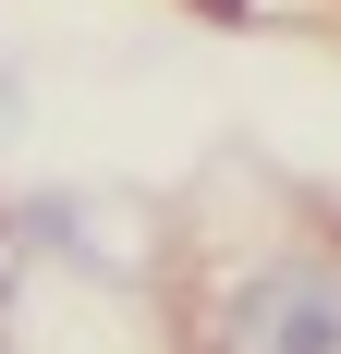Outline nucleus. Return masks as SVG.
<instances>
[{
  "label": "nucleus",
  "mask_w": 341,
  "mask_h": 354,
  "mask_svg": "<svg viewBox=\"0 0 341 354\" xmlns=\"http://www.w3.org/2000/svg\"><path fill=\"white\" fill-rule=\"evenodd\" d=\"M207 354H341V245H269L220 269Z\"/></svg>",
  "instance_id": "f257e3e1"
}]
</instances>
